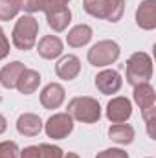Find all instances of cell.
Masks as SVG:
<instances>
[{
	"instance_id": "6da1fadb",
	"label": "cell",
	"mask_w": 156,
	"mask_h": 158,
	"mask_svg": "<svg viewBox=\"0 0 156 158\" xmlns=\"http://www.w3.org/2000/svg\"><path fill=\"white\" fill-rule=\"evenodd\" d=\"M37 31H39V24L33 17H20L15 24L13 30V42L18 50H30L33 48L35 39H37Z\"/></svg>"
},
{
	"instance_id": "7a4b0ae2",
	"label": "cell",
	"mask_w": 156,
	"mask_h": 158,
	"mask_svg": "<svg viewBox=\"0 0 156 158\" xmlns=\"http://www.w3.org/2000/svg\"><path fill=\"white\" fill-rule=\"evenodd\" d=\"M153 76V63L147 53H134L127 63V79L130 85L147 83Z\"/></svg>"
},
{
	"instance_id": "3957f363",
	"label": "cell",
	"mask_w": 156,
	"mask_h": 158,
	"mask_svg": "<svg viewBox=\"0 0 156 158\" xmlns=\"http://www.w3.org/2000/svg\"><path fill=\"white\" fill-rule=\"evenodd\" d=\"M68 114L83 123H96L101 116L99 103L92 98H76L68 105Z\"/></svg>"
},
{
	"instance_id": "277c9868",
	"label": "cell",
	"mask_w": 156,
	"mask_h": 158,
	"mask_svg": "<svg viewBox=\"0 0 156 158\" xmlns=\"http://www.w3.org/2000/svg\"><path fill=\"white\" fill-rule=\"evenodd\" d=\"M117 57H119V46L112 40H101L88 52V61L94 66L112 64Z\"/></svg>"
},
{
	"instance_id": "5b68a950",
	"label": "cell",
	"mask_w": 156,
	"mask_h": 158,
	"mask_svg": "<svg viewBox=\"0 0 156 158\" xmlns=\"http://www.w3.org/2000/svg\"><path fill=\"white\" fill-rule=\"evenodd\" d=\"M72 129H74V121H72L70 114H55L46 123V132L53 140H61V138L68 136L72 132Z\"/></svg>"
},
{
	"instance_id": "8992f818",
	"label": "cell",
	"mask_w": 156,
	"mask_h": 158,
	"mask_svg": "<svg viewBox=\"0 0 156 158\" xmlns=\"http://www.w3.org/2000/svg\"><path fill=\"white\" fill-rule=\"evenodd\" d=\"M44 11H46V17H48V24L55 31H63L68 26L70 19H72V13H70V9L66 6H57V4H53L50 0H48V6H46Z\"/></svg>"
},
{
	"instance_id": "52a82bcc",
	"label": "cell",
	"mask_w": 156,
	"mask_h": 158,
	"mask_svg": "<svg viewBox=\"0 0 156 158\" xmlns=\"http://www.w3.org/2000/svg\"><path fill=\"white\" fill-rule=\"evenodd\" d=\"M130 114H132V107H130V101L125 98L112 99L107 107V116L112 123H123L130 118Z\"/></svg>"
},
{
	"instance_id": "ba28073f",
	"label": "cell",
	"mask_w": 156,
	"mask_h": 158,
	"mask_svg": "<svg viewBox=\"0 0 156 158\" xmlns=\"http://www.w3.org/2000/svg\"><path fill=\"white\" fill-rule=\"evenodd\" d=\"M136 20H138V26H142L143 30L156 28V2L154 0H145V2L140 4V7L136 11Z\"/></svg>"
},
{
	"instance_id": "9c48e42d",
	"label": "cell",
	"mask_w": 156,
	"mask_h": 158,
	"mask_svg": "<svg viewBox=\"0 0 156 158\" xmlns=\"http://www.w3.org/2000/svg\"><path fill=\"white\" fill-rule=\"evenodd\" d=\"M96 86L103 94H116L121 88V77L116 70H105L96 77Z\"/></svg>"
},
{
	"instance_id": "30bf717a",
	"label": "cell",
	"mask_w": 156,
	"mask_h": 158,
	"mask_svg": "<svg viewBox=\"0 0 156 158\" xmlns=\"http://www.w3.org/2000/svg\"><path fill=\"white\" fill-rule=\"evenodd\" d=\"M63 99H64V88L57 83L48 85L40 94V103L46 109H57L63 103Z\"/></svg>"
},
{
	"instance_id": "8fae6325",
	"label": "cell",
	"mask_w": 156,
	"mask_h": 158,
	"mask_svg": "<svg viewBox=\"0 0 156 158\" xmlns=\"http://www.w3.org/2000/svg\"><path fill=\"white\" fill-rule=\"evenodd\" d=\"M79 70H81V64H79V59L76 55H66V57H63L59 63H57V66H55V72H57V76L63 79H74L76 76L79 74Z\"/></svg>"
},
{
	"instance_id": "7c38bea8",
	"label": "cell",
	"mask_w": 156,
	"mask_h": 158,
	"mask_svg": "<svg viewBox=\"0 0 156 158\" xmlns=\"http://www.w3.org/2000/svg\"><path fill=\"white\" fill-rule=\"evenodd\" d=\"M39 53H40V57H44V59L59 57L63 53V42H61V39L53 37V35L42 37L39 42Z\"/></svg>"
},
{
	"instance_id": "4fadbf2b",
	"label": "cell",
	"mask_w": 156,
	"mask_h": 158,
	"mask_svg": "<svg viewBox=\"0 0 156 158\" xmlns=\"http://www.w3.org/2000/svg\"><path fill=\"white\" fill-rule=\"evenodd\" d=\"M17 129L24 136H37L42 129V121L35 114H22L17 121Z\"/></svg>"
},
{
	"instance_id": "5bb4252c",
	"label": "cell",
	"mask_w": 156,
	"mask_h": 158,
	"mask_svg": "<svg viewBox=\"0 0 156 158\" xmlns=\"http://www.w3.org/2000/svg\"><path fill=\"white\" fill-rule=\"evenodd\" d=\"M24 70H26L24 64L18 63V61H15V63L4 66L2 72H0V81H2V85H4L6 88H15V86H17V81H18L20 74H22Z\"/></svg>"
},
{
	"instance_id": "9a60e30c",
	"label": "cell",
	"mask_w": 156,
	"mask_h": 158,
	"mask_svg": "<svg viewBox=\"0 0 156 158\" xmlns=\"http://www.w3.org/2000/svg\"><path fill=\"white\" fill-rule=\"evenodd\" d=\"M134 99L142 107V110L154 107V90H153V86L147 85V83L136 85V88H134Z\"/></svg>"
},
{
	"instance_id": "2e32d148",
	"label": "cell",
	"mask_w": 156,
	"mask_h": 158,
	"mask_svg": "<svg viewBox=\"0 0 156 158\" xmlns=\"http://www.w3.org/2000/svg\"><path fill=\"white\" fill-rule=\"evenodd\" d=\"M40 83V76L35 72V70H24L20 74V77L17 81V88L22 92V94H31L37 90Z\"/></svg>"
},
{
	"instance_id": "e0dca14e",
	"label": "cell",
	"mask_w": 156,
	"mask_h": 158,
	"mask_svg": "<svg viewBox=\"0 0 156 158\" xmlns=\"http://www.w3.org/2000/svg\"><path fill=\"white\" fill-rule=\"evenodd\" d=\"M109 136L114 140V142H119V143H129L132 142L134 138V129L127 123H116L109 129Z\"/></svg>"
},
{
	"instance_id": "ac0fdd59",
	"label": "cell",
	"mask_w": 156,
	"mask_h": 158,
	"mask_svg": "<svg viewBox=\"0 0 156 158\" xmlns=\"http://www.w3.org/2000/svg\"><path fill=\"white\" fill-rule=\"evenodd\" d=\"M90 39H92V30H90L88 26H84V24L76 26V28L68 33V44H70V46H76V48L84 46Z\"/></svg>"
},
{
	"instance_id": "d6986e66",
	"label": "cell",
	"mask_w": 156,
	"mask_h": 158,
	"mask_svg": "<svg viewBox=\"0 0 156 158\" xmlns=\"http://www.w3.org/2000/svg\"><path fill=\"white\" fill-rule=\"evenodd\" d=\"M84 11L90 13L92 17L107 19V13H109V0H86V2H84Z\"/></svg>"
},
{
	"instance_id": "ffe728a7",
	"label": "cell",
	"mask_w": 156,
	"mask_h": 158,
	"mask_svg": "<svg viewBox=\"0 0 156 158\" xmlns=\"http://www.w3.org/2000/svg\"><path fill=\"white\" fill-rule=\"evenodd\" d=\"M20 9L18 0H0V20H9L13 19Z\"/></svg>"
},
{
	"instance_id": "44dd1931",
	"label": "cell",
	"mask_w": 156,
	"mask_h": 158,
	"mask_svg": "<svg viewBox=\"0 0 156 158\" xmlns=\"http://www.w3.org/2000/svg\"><path fill=\"white\" fill-rule=\"evenodd\" d=\"M123 15V0H109V13L107 19L110 22H117Z\"/></svg>"
},
{
	"instance_id": "7402d4cb",
	"label": "cell",
	"mask_w": 156,
	"mask_h": 158,
	"mask_svg": "<svg viewBox=\"0 0 156 158\" xmlns=\"http://www.w3.org/2000/svg\"><path fill=\"white\" fill-rule=\"evenodd\" d=\"M48 6V0H20V7L28 13H35V11H44Z\"/></svg>"
},
{
	"instance_id": "603a6c76",
	"label": "cell",
	"mask_w": 156,
	"mask_h": 158,
	"mask_svg": "<svg viewBox=\"0 0 156 158\" xmlns=\"http://www.w3.org/2000/svg\"><path fill=\"white\" fill-rule=\"evenodd\" d=\"M18 156V147L15 142H4L0 143V158H17Z\"/></svg>"
},
{
	"instance_id": "cb8c5ba5",
	"label": "cell",
	"mask_w": 156,
	"mask_h": 158,
	"mask_svg": "<svg viewBox=\"0 0 156 158\" xmlns=\"http://www.w3.org/2000/svg\"><path fill=\"white\" fill-rule=\"evenodd\" d=\"M39 151H40V158H63V151L55 145L42 143V145H39Z\"/></svg>"
},
{
	"instance_id": "d4e9b609",
	"label": "cell",
	"mask_w": 156,
	"mask_h": 158,
	"mask_svg": "<svg viewBox=\"0 0 156 158\" xmlns=\"http://www.w3.org/2000/svg\"><path fill=\"white\" fill-rule=\"evenodd\" d=\"M97 158H129V156H127V153L121 151V149H107V151H103L101 155H97Z\"/></svg>"
},
{
	"instance_id": "484cf974",
	"label": "cell",
	"mask_w": 156,
	"mask_h": 158,
	"mask_svg": "<svg viewBox=\"0 0 156 158\" xmlns=\"http://www.w3.org/2000/svg\"><path fill=\"white\" fill-rule=\"evenodd\" d=\"M20 158H40L39 145H31V147H26V149L22 151Z\"/></svg>"
},
{
	"instance_id": "4316f807",
	"label": "cell",
	"mask_w": 156,
	"mask_h": 158,
	"mask_svg": "<svg viewBox=\"0 0 156 158\" xmlns=\"http://www.w3.org/2000/svg\"><path fill=\"white\" fill-rule=\"evenodd\" d=\"M7 53H9V42H7L4 31H2V28H0V59H4Z\"/></svg>"
},
{
	"instance_id": "83f0119b",
	"label": "cell",
	"mask_w": 156,
	"mask_h": 158,
	"mask_svg": "<svg viewBox=\"0 0 156 158\" xmlns=\"http://www.w3.org/2000/svg\"><path fill=\"white\" fill-rule=\"evenodd\" d=\"M6 127H7V125H6V118H4V116L0 114V134H2L4 131H6Z\"/></svg>"
},
{
	"instance_id": "f1b7e54d",
	"label": "cell",
	"mask_w": 156,
	"mask_h": 158,
	"mask_svg": "<svg viewBox=\"0 0 156 158\" xmlns=\"http://www.w3.org/2000/svg\"><path fill=\"white\" fill-rule=\"evenodd\" d=\"M50 2H53V4H57V6H66L70 0H50Z\"/></svg>"
},
{
	"instance_id": "f546056e",
	"label": "cell",
	"mask_w": 156,
	"mask_h": 158,
	"mask_svg": "<svg viewBox=\"0 0 156 158\" xmlns=\"http://www.w3.org/2000/svg\"><path fill=\"white\" fill-rule=\"evenodd\" d=\"M66 158H79L77 155H74V153H68V155H66Z\"/></svg>"
}]
</instances>
